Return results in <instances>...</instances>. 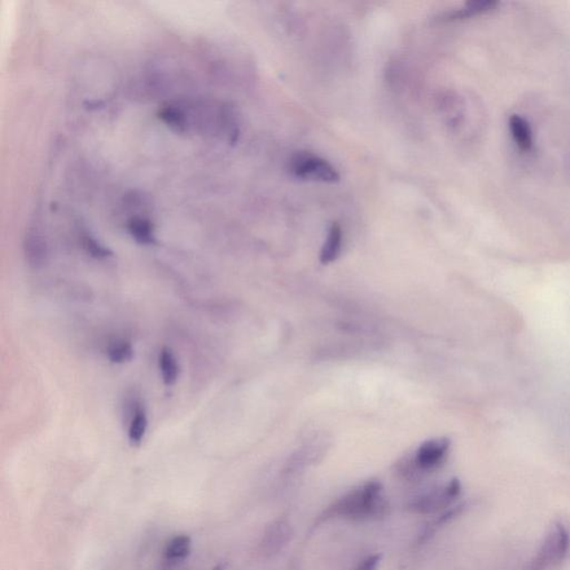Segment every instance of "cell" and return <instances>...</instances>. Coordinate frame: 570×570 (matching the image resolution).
<instances>
[{
  "label": "cell",
  "mask_w": 570,
  "mask_h": 570,
  "mask_svg": "<svg viewBox=\"0 0 570 570\" xmlns=\"http://www.w3.org/2000/svg\"><path fill=\"white\" fill-rule=\"evenodd\" d=\"M388 511V503L381 482L367 481L336 501L324 512L323 519L362 520L378 519Z\"/></svg>",
  "instance_id": "6da1fadb"
},
{
  "label": "cell",
  "mask_w": 570,
  "mask_h": 570,
  "mask_svg": "<svg viewBox=\"0 0 570 570\" xmlns=\"http://www.w3.org/2000/svg\"><path fill=\"white\" fill-rule=\"evenodd\" d=\"M289 170L293 177L304 181L333 184L340 181V174L330 162L313 153L300 152L292 156Z\"/></svg>",
  "instance_id": "7a4b0ae2"
},
{
  "label": "cell",
  "mask_w": 570,
  "mask_h": 570,
  "mask_svg": "<svg viewBox=\"0 0 570 570\" xmlns=\"http://www.w3.org/2000/svg\"><path fill=\"white\" fill-rule=\"evenodd\" d=\"M570 550V534L563 524H556L548 534L538 554L530 563L529 570H545L551 565L560 564L567 558Z\"/></svg>",
  "instance_id": "3957f363"
},
{
  "label": "cell",
  "mask_w": 570,
  "mask_h": 570,
  "mask_svg": "<svg viewBox=\"0 0 570 570\" xmlns=\"http://www.w3.org/2000/svg\"><path fill=\"white\" fill-rule=\"evenodd\" d=\"M460 493H462V484L458 479H453L441 488L416 495L408 503L407 510L418 515L435 514L448 508Z\"/></svg>",
  "instance_id": "277c9868"
},
{
  "label": "cell",
  "mask_w": 570,
  "mask_h": 570,
  "mask_svg": "<svg viewBox=\"0 0 570 570\" xmlns=\"http://www.w3.org/2000/svg\"><path fill=\"white\" fill-rule=\"evenodd\" d=\"M450 441L448 439H436L424 442L420 446L418 451L415 455L414 473L412 478H415V473L429 472L440 466L448 454Z\"/></svg>",
  "instance_id": "5b68a950"
},
{
  "label": "cell",
  "mask_w": 570,
  "mask_h": 570,
  "mask_svg": "<svg viewBox=\"0 0 570 570\" xmlns=\"http://www.w3.org/2000/svg\"><path fill=\"white\" fill-rule=\"evenodd\" d=\"M292 536V528L287 520L279 519L272 523L263 534L260 543L261 554L271 557L279 554Z\"/></svg>",
  "instance_id": "8992f818"
},
{
  "label": "cell",
  "mask_w": 570,
  "mask_h": 570,
  "mask_svg": "<svg viewBox=\"0 0 570 570\" xmlns=\"http://www.w3.org/2000/svg\"><path fill=\"white\" fill-rule=\"evenodd\" d=\"M26 262L33 270H41L48 260V247L45 238L38 229H30L24 240Z\"/></svg>",
  "instance_id": "52a82bcc"
},
{
  "label": "cell",
  "mask_w": 570,
  "mask_h": 570,
  "mask_svg": "<svg viewBox=\"0 0 570 570\" xmlns=\"http://www.w3.org/2000/svg\"><path fill=\"white\" fill-rule=\"evenodd\" d=\"M191 552L192 538L186 534H177L166 543L162 561L165 568L178 567L188 558Z\"/></svg>",
  "instance_id": "ba28073f"
},
{
  "label": "cell",
  "mask_w": 570,
  "mask_h": 570,
  "mask_svg": "<svg viewBox=\"0 0 570 570\" xmlns=\"http://www.w3.org/2000/svg\"><path fill=\"white\" fill-rule=\"evenodd\" d=\"M498 5L494 0H473L464 4L463 7L450 12H442L436 17L439 23H448V21L462 20L471 19V17L484 14V12L493 11Z\"/></svg>",
  "instance_id": "9c48e42d"
},
{
  "label": "cell",
  "mask_w": 570,
  "mask_h": 570,
  "mask_svg": "<svg viewBox=\"0 0 570 570\" xmlns=\"http://www.w3.org/2000/svg\"><path fill=\"white\" fill-rule=\"evenodd\" d=\"M147 428L148 416L146 407L142 403H135L130 419L129 431H127V437H129L131 447H139L142 444L146 436Z\"/></svg>",
  "instance_id": "30bf717a"
},
{
  "label": "cell",
  "mask_w": 570,
  "mask_h": 570,
  "mask_svg": "<svg viewBox=\"0 0 570 570\" xmlns=\"http://www.w3.org/2000/svg\"><path fill=\"white\" fill-rule=\"evenodd\" d=\"M510 130L516 146L523 152L532 151L534 138L532 127L528 122L520 115H511L510 118Z\"/></svg>",
  "instance_id": "8fae6325"
},
{
  "label": "cell",
  "mask_w": 570,
  "mask_h": 570,
  "mask_svg": "<svg viewBox=\"0 0 570 570\" xmlns=\"http://www.w3.org/2000/svg\"><path fill=\"white\" fill-rule=\"evenodd\" d=\"M342 241H344V232L339 223H333L328 231L326 242H324L321 253H320V261L323 265H329L336 261L341 252Z\"/></svg>",
  "instance_id": "7c38bea8"
},
{
  "label": "cell",
  "mask_w": 570,
  "mask_h": 570,
  "mask_svg": "<svg viewBox=\"0 0 570 570\" xmlns=\"http://www.w3.org/2000/svg\"><path fill=\"white\" fill-rule=\"evenodd\" d=\"M127 230H129L131 238L139 244L153 245L156 243L154 226L148 218H131L127 223Z\"/></svg>",
  "instance_id": "4fadbf2b"
},
{
  "label": "cell",
  "mask_w": 570,
  "mask_h": 570,
  "mask_svg": "<svg viewBox=\"0 0 570 570\" xmlns=\"http://www.w3.org/2000/svg\"><path fill=\"white\" fill-rule=\"evenodd\" d=\"M159 369L162 381L165 385L170 387V385L177 384L179 376V366L172 349L164 346L160 351Z\"/></svg>",
  "instance_id": "5bb4252c"
},
{
  "label": "cell",
  "mask_w": 570,
  "mask_h": 570,
  "mask_svg": "<svg viewBox=\"0 0 570 570\" xmlns=\"http://www.w3.org/2000/svg\"><path fill=\"white\" fill-rule=\"evenodd\" d=\"M108 360L115 365H124L131 361L134 357V349L130 341L117 339L111 342L107 346Z\"/></svg>",
  "instance_id": "9a60e30c"
},
{
  "label": "cell",
  "mask_w": 570,
  "mask_h": 570,
  "mask_svg": "<svg viewBox=\"0 0 570 570\" xmlns=\"http://www.w3.org/2000/svg\"><path fill=\"white\" fill-rule=\"evenodd\" d=\"M159 116L166 125L178 133H184L187 131V116L183 109L168 105V107L160 109Z\"/></svg>",
  "instance_id": "2e32d148"
},
{
  "label": "cell",
  "mask_w": 570,
  "mask_h": 570,
  "mask_svg": "<svg viewBox=\"0 0 570 570\" xmlns=\"http://www.w3.org/2000/svg\"><path fill=\"white\" fill-rule=\"evenodd\" d=\"M81 243L85 252L91 257L98 258V260H104V258L113 256L111 249L99 242V241L87 231H81Z\"/></svg>",
  "instance_id": "e0dca14e"
},
{
  "label": "cell",
  "mask_w": 570,
  "mask_h": 570,
  "mask_svg": "<svg viewBox=\"0 0 570 570\" xmlns=\"http://www.w3.org/2000/svg\"><path fill=\"white\" fill-rule=\"evenodd\" d=\"M381 556L378 554L371 555L360 561L354 570H376L379 567Z\"/></svg>",
  "instance_id": "ac0fdd59"
},
{
  "label": "cell",
  "mask_w": 570,
  "mask_h": 570,
  "mask_svg": "<svg viewBox=\"0 0 570 570\" xmlns=\"http://www.w3.org/2000/svg\"><path fill=\"white\" fill-rule=\"evenodd\" d=\"M212 570H226V565L225 564L218 565Z\"/></svg>",
  "instance_id": "d6986e66"
}]
</instances>
